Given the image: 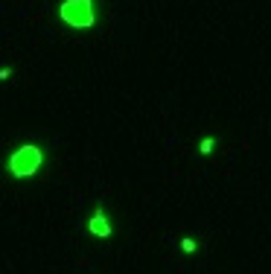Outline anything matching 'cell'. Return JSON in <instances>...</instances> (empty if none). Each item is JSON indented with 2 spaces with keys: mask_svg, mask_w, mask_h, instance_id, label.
<instances>
[{
  "mask_svg": "<svg viewBox=\"0 0 271 274\" xmlns=\"http://www.w3.org/2000/svg\"><path fill=\"white\" fill-rule=\"evenodd\" d=\"M213 149H216V137H204V140L198 143V152L201 155H210Z\"/></svg>",
  "mask_w": 271,
  "mask_h": 274,
  "instance_id": "5",
  "label": "cell"
},
{
  "mask_svg": "<svg viewBox=\"0 0 271 274\" xmlns=\"http://www.w3.org/2000/svg\"><path fill=\"white\" fill-rule=\"evenodd\" d=\"M181 251H184V254H195V251H198V242H195L193 236H184V239H181Z\"/></svg>",
  "mask_w": 271,
  "mask_h": 274,
  "instance_id": "4",
  "label": "cell"
},
{
  "mask_svg": "<svg viewBox=\"0 0 271 274\" xmlns=\"http://www.w3.org/2000/svg\"><path fill=\"white\" fill-rule=\"evenodd\" d=\"M6 79H12V67H0V82H6Z\"/></svg>",
  "mask_w": 271,
  "mask_h": 274,
  "instance_id": "6",
  "label": "cell"
},
{
  "mask_svg": "<svg viewBox=\"0 0 271 274\" xmlns=\"http://www.w3.org/2000/svg\"><path fill=\"white\" fill-rule=\"evenodd\" d=\"M88 234L96 236V239H111L114 236V222H111V213L99 204L88 219Z\"/></svg>",
  "mask_w": 271,
  "mask_h": 274,
  "instance_id": "3",
  "label": "cell"
},
{
  "mask_svg": "<svg viewBox=\"0 0 271 274\" xmlns=\"http://www.w3.org/2000/svg\"><path fill=\"white\" fill-rule=\"evenodd\" d=\"M59 21L67 30H93L99 21V0H61Z\"/></svg>",
  "mask_w": 271,
  "mask_h": 274,
  "instance_id": "2",
  "label": "cell"
},
{
  "mask_svg": "<svg viewBox=\"0 0 271 274\" xmlns=\"http://www.w3.org/2000/svg\"><path fill=\"white\" fill-rule=\"evenodd\" d=\"M44 163H47V155H44V146L41 143H35V140H27V143H21L15 152L9 155V160H6V172L12 175V178H35L41 169H44Z\"/></svg>",
  "mask_w": 271,
  "mask_h": 274,
  "instance_id": "1",
  "label": "cell"
}]
</instances>
